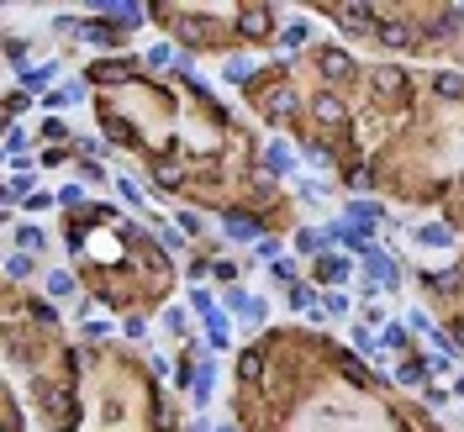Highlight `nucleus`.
<instances>
[{"label": "nucleus", "mask_w": 464, "mask_h": 432, "mask_svg": "<svg viewBox=\"0 0 464 432\" xmlns=\"http://www.w3.org/2000/svg\"><path fill=\"white\" fill-rule=\"evenodd\" d=\"M190 312H201V322H206V343H211V348H227V343H232V332H227V317L216 312L211 290H190Z\"/></svg>", "instance_id": "1"}, {"label": "nucleus", "mask_w": 464, "mask_h": 432, "mask_svg": "<svg viewBox=\"0 0 464 432\" xmlns=\"http://www.w3.org/2000/svg\"><path fill=\"white\" fill-rule=\"evenodd\" d=\"M301 43H306V21H291V26L280 32V48H285V53H296Z\"/></svg>", "instance_id": "30"}, {"label": "nucleus", "mask_w": 464, "mask_h": 432, "mask_svg": "<svg viewBox=\"0 0 464 432\" xmlns=\"http://www.w3.org/2000/svg\"><path fill=\"white\" fill-rule=\"evenodd\" d=\"M454 396H464V374H459V380H454Z\"/></svg>", "instance_id": "47"}, {"label": "nucleus", "mask_w": 464, "mask_h": 432, "mask_svg": "<svg viewBox=\"0 0 464 432\" xmlns=\"http://www.w3.org/2000/svg\"><path fill=\"white\" fill-rule=\"evenodd\" d=\"M433 90H438V96H464V74H433Z\"/></svg>", "instance_id": "27"}, {"label": "nucleus", "mask_w": 464, "mask_h": 432, "mask_svg": "<svg viewBox=\"0 0 464 432\" xmlns=\"http://www.w3.org/2000/svg\"><path fill=\"white\" fill-rule=\"evenodd\" d=\"M180 37H185V43H201V37H206V21H201V16H180Z\"/></svg>", "instance_id": "35"}, {"label": "nucleus", "mask_w": 464, "mask_h": 432, "mask_svg": "<svg viewBox=\"0 0 464 432\" xmlns=\"http://www.w3.org/2000/svg\"><path fill=\"white\" fill-rule=\"evenodd\" d=\"M395 380H401V385H428V364H422V359H406L401 369H395Z\"/></svg>", "instance_id": "23"}, {"label": "nucleus", "mask_w": 464, "mask_h": 432, "mask_svg": "<svg viewBox=\"0 0 464 432\" xmlns=\"http://www.w3.org/2000/svg\"><path fill=\"white\" fill-rule=\"evenodd\" d=\"M375 43L380 48H406V43H412V26H406V21H380L375 26Z\"/></svg>", "instance_id": "11"}, {"label": "nucleus", "mask_w": 464, "mask_h": 432, "mask_svg": "<svg viewBox=\"0 0 464 432\" xmlns=\"http://www.w3.org/2000/svg\"><path fill=\"white\" fill-rule=\"evenodd\" d=\"M21 195H32V180H26V174H16V180L6 185V200H21Z\"/></svg>", "instance_id": "39"}, {"label": "nucleus", "mask_w": 464, "mask_h": 432, "mask_svg": "<svg viewBox=\"0 0 464 432\" xmlns=\"http://www.w3.org/2000/svg\"><path fill=\"white\" fill-rule=\"evenodd\" d=\"M6 153H11L16 169H26V127H16V121H11V132H6Z\"/></svg>", "instance_id": "16"}, {"label": "nucleus", "mask_w": 464, "mask_h": 432, "mask_svg": "<svg viewBox=\"0 0 464 432\" xmlns=\"http://www.w3.org/2000/svg\"><path fill=\"white\" fill-rule=\"evenodd\" d=\"M238 374H243V385H248V380H264V359H258L253 348H248V354L238 359Z\"/></svg>", "instance_id": "26"}, {"label": "nucleus", "mask_w": 464, "mask_h": 432, "mask_svg": "<svg viewBox=\"0 0 464 432\" xmlns=\"http://www.w3.org/2000/svg\"><path fill=\"white\" fill-rule=\"evenodd\" d=\"M101 16L111 26H138L148 16V6H138V0H127V6H101Z\"/></svg>", "instance_id": "10"}, {"label": "nucleus", "mask_w": 464, "mask_h": 432, "mask_svg": "<svg viewBox=\"0 0 464 432\" xmlns=\"http://www.w3.org/2000/svg\"><path fill=\"white\" fill-rule=\"evenodd\" d=\"M333 237L343 242V248H353V253H370V242H364V227H353V222H338Z\"/></svg>", "instance_id": "15"}, {"label": "nucleus", "mask_w": 464, "mask_h": 432, "mask_svg": "<svg viewBox=\"0 0 464 432\" xmlns=\"http://www.w3.org/2000/svg\"><path fill=\"white\" fill-rule=\"evenodd\" d=\"M174 63V43H153L148 48V69H169Z\"/></svg>", "instance_id": "32"}, {"label": "nucleus", "mask_w": 464, "mask_h": 432, "mask_svg": "<svg viewBox=\"0 0 464 432\" xmlns=\"http://www.w3.org/2000/svg\"><path fill=\"white\" fill-rule=\"evenodd\" d=\"M291 306H306V312H311V306H317V295H311L306 285H291ZM311 317H317V312H311Z\"/></svg>", "instance_id": "40"}, {"label": "nucleus", "mask_w": 464, "mask_h": 432, "mask_svg": "<svg viewBox=\"0 0 464 432\" xmlns=\"http://www.w3.org/2000/svg\"><path fill=\"white\" fill-rule=\"evenodd\" d=\"M348 274H353V259H348V253H322V259H317V279H322L327 290L348 285Z\"/></svg>", "instance_id": "5"}, {"label": "nucleus", "mask_w": 464, "mask_h": 432, "mask_svg": "<svg viewBox=\"0 0 464 432\" xmlns=\"http://www.w3.org/2000/svg\"><path fill=\"white\" fill-rule=\"evenodd\" d=\"M174 222H180V232H185V237H196V232H201V216H196V211H180Z\"/></svg>", "instance_id": "41"}, {"label": "nucleus", "mask_w": 464, "mask_h": 432, "mask_svg": "<svg viewBox=\"0 0 464 432\" xmlns=\"http://www.w3.org/2000/svg\"><path fill=\"white\" fill-rule=\"evenodd\" d=\"M317 63H322V74H327V79H343V74H348V53H343V48H327Z\"/></svg>", "instance_id": "17"}, {"label": "nucleus", "mask_w": 464, "mask_h": 432, "mask_svg": "<svg viewBox=\"0 0 464 432\" xmlns=\"http://www.w3.org/2000/svg\"><path fill=\"white\" fill-rule=\"evenodd\" d=\"M364 317H370L375 327H380V322H385V306H380V295H370V301H364Z\"/></svg>", "instance_id": "43"}, {"label": "nucleus", "mask_w": 464, "mask_h": 432, "mask_svg": "<svg viewBox=\"0 0 464 432\" xmlns=\"http://www.w3.org/2000/svg\"><path fill=\"white\" fill-rule=\"evenodd\" d=\"M311 116H317L322 127H338V121H343L348 111H343V101H333V96H317V101H311Z\"/></svg>", "instance_id": "13"}, {"label": "nucleus", "mask_w": 464, "mask_h": 432, "mask_svg": "<svg viewBox=\"0 0 464 432\" xmlns=\"http://www.w3.org/2000/svg\"><path fill=\"white\" fill-rule=\"evenodd\" d=\"M338 16H343V26H370V16H375V11L353 0V6H343V11H338Z\"/></svg>", "instance_id": "31"}, {"label": "nucleus", "mask_w": 464, "mask_h": 432, "mask_svg": "<svg viewBox=\"0 0 464 432\" xmlns=\"http://www.w3.org/2000/svg\"><path fill=\"white\" fill-rule=\"evenodd\" d=\"M412 242L417 248H454V227H443V222H428V227H412Z\"/></svg>", "instance_id": "6"}, {"label": "nucleus", "mask_w": 464, "mask_h": 432, "mask_svg": "<svg viewBox=\"0 0 464 432\" xmlns=\"http://www.w3.org/2000/svg\"><path fill=\"white\" fill-rule=\"evenodd\" d=\"M48 295H53V301L74 295V274H69V269H48Z\"/></svg>", "instance_id": "21"}, {"label": "nucleus", "mask_w": 464, "mask_h": 432, "mask_svg": "<svg viewBox=\"0 0 464 432\" xmlns=\"http://www.w3.org/2000/svg\"><path fill=\"white\" fill-rule=\"evenodd\" d=\"M269 274H275L280 285H296V264L291 259H275V264H269Z\"/></svg>", "instance_id": "37"}, {"label": "nucleus", "mask_w": 464, "mask_h": 432, "mask_svg": "<svg viewBox=\"0 0 464 432\" xmlns=\"http://www.w3.org/2000/svg\"><path fill=\"white\" fill-rule=\"evenodd\" d=\"M401 343H406V332H401V327H380V348H385V354H395Z\"/></svg>", "instance_id": "38"}, {"label": "nucleus", "mask_w": 464, "mask_h": 432, "mask_svg": "<svg viewBox=\"0 0 464 432\" xmlns=\"http://www.w3.org/2000/svg\"><path fill=\"white\" fill-rule=\"evenodd\" d=\"M43 406L53 422H69V401H64V390H43Z\"/></svg>", "instance_id": "25"}, {"label": "nucleus", "mask_w": 464, "mask_h": 432, "mask_svg": "<svg viewBox=\"0 0 464 432\" xmlns=\"http://www.w3.org/2000/svg\"><path fill=\"white\" fill-rule=\"evenodd\" d=\"M322 242H327V237L317 232V227H306V232H301V237H296V248H301V253H317V259H322V253H327V248H322Z\"/></svg>", "instance_id": "33"}, {"label": "nucleus", "mask_w": 464, "mask_h": 432, "mask_svg": "<svg viewBox=\"0 0 464 432\" xmlns=\"http://www.w3.org/2000/svg\"><path fill=\"white\" fill-rule=\"evenodd\" d=\"M364 274H370V295H375V285H380V290H390L395 279H401V269L390 264V253L370 248V253H364Z\"/></svg>", "instance_id": "4"}, {"label": "nucleus", "mask_w": 464, "mask_h": 432, "mask_svg": "<svg viewBox=\"0 0 464 432\" xmlns=\"http://www.w3.org/2000/svg\"><path fill=\"white\" fill-rule=\"evenodd\" d=\"M211 390H216V364L206 359V364L196 369V380H190V401H196V406H206V401H211Z\"/></svg>", "instance_id": "9"}, {"label": "nucleus", "mask_w": 464, "mask_h": 432, "mask_svg": "<svg viewBox=\"0 0 464 432\" xmlns=\"http://www.w3.org/2000/svg\"><path fill=\"white\" fill-rule=\"evenodd\" d=\"M370 90L385 101H401L406 90H412V79H406V69H395V63H380V69L370 74Z\"/></svg>", "instance_id": "3"}, {"label": "nucleus", "mask_w": 464, "mask_h": 432, "mask_svg": "<svg viewBox=\"0 0 464 432\" xmlns=\"http://www.w3.org/2000/svg\"><path fill=\"white\" fill-rule=\"evenodd\" d=\"M322 317H348V295L343 290H327L322 295Z\"/></svg>", "instance_id": "28"}, {"label": "nucleus", "mask_w": 464, "mask_h": 432, "mask_svg": "<svg viewBox=\"0 0 464 432\" xmlns=\"http://www.w3.org/2000/svg\"><path fill=\"white\" fill-rule=\"evenodd\" d=\"M264 164H269V174H296V153L285 143H269L264 148Z\"/></svg>", "instance_id": "14"}, {"label": "nucleus", "mask_w": 464, "mask_h": 432, "mask_svg": "<svg viewBox=\"0 0 464 432\" xmlns=\"http://www.w3.org/2000/svg\"><path fill=\"white\" fill-rule=\"evenodd\" d=\"M238 26H243V32H269V11H264V6L243 11V21H238Z\"/></svg>", "instance_id": "29"}, {"label": "nucleus", "mask_w": 464, "mask_h": 432, "mask_svg": "<svg viewBox=\"0 0 464 432\" xmlns=\"http://www.w3.org/2000/svg\"><path fill=\"white\" fill-rule=\"evenodd\" d=\"M296 101H301V96H296L291 85H275V90H269V96H264V116H269V121L291 116V111H296Z\"/></svg>", "instance_id": "8"}, {"label": "nucleus", "mask_w": 464, "mask_h": 432, "mask_svg": "<svg viewBox=\"0 0 464 432\" xmlns=\"http://www.w3.org/2000/svg\"><path fill=\"white\" fill-rule=\"evenodd\" d=\"M448 337H454V348H464V322H454V332H448Z\"/></svg>", "instance_id": "46"}, {"label": "nucleus", "mask_w": 464, "mask_h": 432, "mask_svg": "<svg viewBox=\"0 0 464 432\" xmlns=\"http://www.w3.org/2000/svg\"><path fill=\"white\" fill-rule=\"evenodd\" d=\"M227 312H238V322L258 327V322L269 317V306H264V295H248L243 285H232V290H227Z\"/></svg>", "instance_id": "2"}, {"label": "nucleus", "mask_w": 464, "mask_h": 432, "mask_svg": "<svg viewBox=\"0 0 464 432\" xmlns=\"http://www.w3.org/2000/svg\"><path fill=\"white\" fill-rule=\"evenodd\" d=\"M79 200H85V190H79V185H64V190H59V206H79Z\"/></svg>", "instance_id": "42"}, {"label": "nucleus", "mask_w": 464, "mask_h": 432, "mask_svg": "<svg viewBox=\"0 0 464 432\" xmlns=\"http://www.w3.org/2000/svg\"><path fill=\"white\" fill-rule=\"evenodd\" d=\"M180 180H185V164H158V185H163V190H174Z\"/></svg>", "instance_id": "36"}, {"label": "nucleus", "mask_w": 464, "mask_h": 432, "mask_svg": "<svg viewBox=\"0 0 464 432\" xmlns=\"http://www.w3.org/2000/svg\"><path fill=\"white\" fill-rule=\"evenodd\" d=\"M180 237H185V232H174V227H158V242H163V248H180Z\"/></svg>", "instance_id": "45"}, {"label": "nucleus", "mask_w": 464, "mask_h": 432, "mask_svg": "<svg viewBox=\"0 0 464 432\" xmlns=\"http://www.w3.org/2000/svg\"><path fill=\"white\" fill-rule=\"evenodd\" d=\"M222 432H232V427H222Z\"/></svg>", "instance_id": "48"}, {"label": "nucleus", "mask_w": 464, "mask_h": 432, "mask_svg": "<svg viewBox=\"0 0 464 432\" xmlns=\"http://www.w3.org/2000/svg\"><path fill=\"white\" fill-rule=\"evenodd\" d=\"M37 274V264H32V253H11V259H6V279H32Z\"/></svg>", "instance_id": "20"}, {"label": "nucleus", "mask_w": 464, "mask_h": 432, "mask_svg": "<svg viewBox=\"0 0 464 432\" xmlns=\"http://www.w3.org/2000/svg\"><path fill=\"white\" fill-rule=\"evenodd\" d=\"M26 206H32V211H48L53 195H48V190H32V195H26Z\"/></svg>", "instance_id": "44"}, {"label": "nucleus", "mask_w": 464, "mask_h": 432, "mask_svg": "<svg viewBox=\"0 0 464 432\" xmlns=\"http://www.w3.org/2000/svg\"><path fill=\"white\" fill-rule=\"evenodd\" d=\"M348 222L370 232V222H385V206H380V200H353V206H348Z\"/></svg>", "instance_id": "12"}, {"label": "nucleus", "mask_w": 464, "mask_h": 432, "mask_svg": "<svg viewBox=\"0 0 464 432\" xmlns=\"http://www.w3.org/2000/svg\"><path fill=\"white\" fill-rule=\"evenodd\" d=\"M16 242H21V253H43L48 248V232H43V227H37V222H26V227H16Z\"/></svg>", "instance_id": "19"}, {"label": "nucleus", "mask_w": 464, "mask_h": 432, "mask_svg": "<svg viewBox=\"0 0 464 432\" xmlns=\"http://www.w3.org/2000/svg\"><path fill=\"white\" fill-rule=\"evenodd\" d=\"M74 32H79V43H95V48H106V43H111V32H106V26H95V21L74 26Z\"/></svg>", "instance_id": "34"}, {"label": "nucleus", "mask_w": 464, "mask_h": 432, "mask_svg": "<svg viewBox=\"0 0 464 432\" xmlns=\"http://www.w3.org/2000/svg\"><path fill=\"white\" fill-rule=\"evenodd\" d=\"M74 101H79V85H59V90H48V96H43L48 111H64V106H74Z\"/></svg>", "instance_id": "22"}, {"label": "nucleus", "mask_w": 464, "mask_h": 432, "mask_svg": "<svg viewBox=\"0 0 464 432\" xmlns=\"http://www.w3.org/2000/svg\"><path fill=\"white\" fill-rule=\"evenodd\" d=\"M59 79V63H37V69H21V85L26 90H43V85H53Z\"/></svg>", "instance_id": "18"}, {"label": "nucleus", "mask_w": 464, "mask_h": 432, "mask_svg": "<svg viewBox=\"0 0 464 432\" xmlns=\"http://www.w3.org/2000/svg\"><path fill=\"white\" fill-rule=\"evenodd\" d=\"M258 232H264V227H258L253 211H227V237L232 242H258Z\"/></svg>", "instance_id": "7"}, {"label": "nucleus", "mask_w": 464, "mask_h": 432, "mask_svg": "<svg viewBox=\"0 0 464 432\" xmlns=\"http://www.w3.org/2000/svg\"><path fill=\"white\" fill-rule=\"evenodd\" d=\"M227 85H248V79H253V58H227Z\"/></svg>", "instance_id": "24"}]
</instances>
